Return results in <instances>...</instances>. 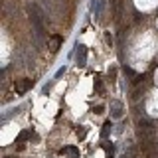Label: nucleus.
<instances>
[{
  "label": "nucleus",
  "mask_w": 158,
  "mask_h": 158,
  "mask_svg": "<svg viewBox=\"0 0 158 158\" xmlns=\"http://www.w3.org/2000/svg\"><path fill=\"white\" fill-rule=\"evenodd\" d=\"M63 152H65V154H71L73 158H77V156H79L77 148H73V146H65V148H63Z\"/></svg>",
  "instance_id": "nucleus-4"
},
{
  "label": "nucleus",
  "mask_w": 158,
  "mask_h": 158,
  "mask_svg": "<svg viewBox=\"0 0 158 158\" xmlns=\"http://www.w3.org/2000/svg\"><path fill=\"white\" fill-rule=\"evenodd\" d=\"M77 61H79V65H83V63H85V48H83V46H79V52H77Z\"/></svg>",
  "instance_id": "nucleus-3"
},
{
  "label": "nucleus",
  "mask_w": 158,
  "mask_h": 158,
  "mask_svg": "<svg viewBox=\"0 0 158 158\" xmlns=\"http://www.w3.org/2000/svg\"><path fill=\"white\" fill-rule=\"evenodd\" d=\"M32 85H34L32 79H20V81L14 83V89H16L18 95H24V93H26L28 89H32Z\"/></svg>",
  "instance_id": "nucleus-1"
},
{
  "label": "nucleus",
  "mask_w": 158,
  "mask_h": 158,
  "mask_svg": "<svg viewBox=\"0 0 158 158\" xmlns=\"http://www.w3.org/2000/svg\"><path fill=\"white\" fill-rule=\"evenodd\" d=\"M61 42H63L61 36H52V40H49V49H52V52H57L59 46H61Z\"/></svg>",
  "instance_id": "nucleus-2"
}]
</instances>
